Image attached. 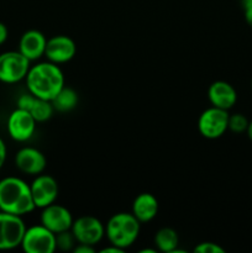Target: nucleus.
<instances>
[{"mask_svg": "<svg viewBox=\"0 0 252 253\" xmlns=\"http://www.w3.org/2000/svg\"><path fill=\"white\" fill-rule=\"evenodd\" d=\"M78 93L74 89L64 85L58 91V94L52 99V105H53L54 110L59 111V113H68L78 105Z\"/></svg>", "mask_w": 252, "mask_h": 253, "instance_id": "obj_18", "label": "nucleus"}, {"mask_svg": "<svg viewBox=\"0 0 252 253\" xmlns=\"http://www.w3.org/2000/svg\"><path fill=\"white\" fill-rule=\"evenodd\" d=\"M7 37H9V30L4 22H0V46L6 42Z\"/></svg>", "mask_w": 252, "mask_h": 253, "instance_id": "obj_25", "label": "nucleus"}, {"mask_svg": "<svg viewBox=\"0 0 252 253\" xmlns=\"http://www.w3.org/2000/svg\"><path fill=\"white\" fill-rule=\"evenodd\" d=\"M73 252L74 253H93L95 252V249H94V246H89V245L78 244L73 249Z\"/></svg>", "mask_w": 252, "mask_h": 253, "instance_id": "obj_23", "label": "nucleus"}, {"mask_svg": "<svg viewBox=\"0 0 252 253\" xmlns=\"http://www.w3.org/2000/svg\"><path fill=\"white\" fill-rule=\"evenodd\" d=\"M15 166L20 172L30 175H39L46 169V156L35 147H22L15 155Z\"/></svg>", "mask_w": 252, "mask_h": 253, "instance_id": "obj_13", "label": "nucleus"}, {"mask_svg": "<svg viewBox=\"0 0 252 253\" xmlns=\"http://www.w3.org/2000/svg\"><path fill=\"white\" fill-rule=\"evenodd\" d=\"M250 121L244 114H232L229 115V130L235 133H242L247 131Z\"/></svg>", "mask_w": 252, "mask_h": 253, "instance_id": "obj_20", "label": "nucleus"}, {"mask_svg": "<svg viewBox=\"0 0 252 253\" xmlns=\"http://www.w3.org/2000/svg\"><path fill=\"white\" fill-rule=\"evenodd\" d=\"M71 231L77 244L96 246L105 236V226L95 216L85 215L74 220Z\"/></svg>", "mask_w": 252, "mask_h": 253, "instance_id": "obj_8", "label": "nucleus"}, {"mask_svg": "<svg viewBox=\"0 0 252 253\" xmlns=\"http://www.w3.org/2000/svg\"><path fill=\"white\" fill-rule=\"evenodd\" d=\"M208 98L211 106L229 111L237 101V91L234 86L225 81H216L210 84Z\"/></svg>", "mask_w": 252, "mask_h": 253, "instance_id": "obj_14", "label": "nucleus"}, {"mask_svg": "<svg viewBox=\"0 0 252 253\" xmlns=\"http://www.w3.org/2000/svg\"><path fill=\"white\" fill-rule=\"evenodd\" d=\"M26 229L22 216L0 211V251L21 246Z\"/></svg>", "mask_w": 252, "mask_h": 253, "instance_id": "obj_5", "label": "nucleus"}, {"mask_svg": "<svg viewBox=\"0 0 252 253\" xmlns=\"http://www.w3.org/2000/svg\"><path fill=\"white\" fill-rule=\"evenodd\" d=\"M25 81L27 91L37 98L49 101L66 85L62 69L58 64L49 61L30 67Z\"/></svg>", "mask_w": 252, "mask_h": 253, "instance_id": "obj_1", "label": "nucleus"}, {"mask_svg": "<svg viewBox=\"0 0 252 253\" xmlns=\"http://www.w3.org/2000/svg\"><path fill=\"white\" fill-rule=\"evenodd\" d=\"M31 61L21 52L7 51L0 53V82L5 84H15L26 78Z\"/></svg>", "mask_w": 252, "mask_h": 253, "instance_id": "obj_4", "label": "nucleus"}, {"mask_svg": "<svg viewBox=\"0 0 252 253\" xmlns=\"http://www.w3.org/2000/svg\"><path fill=\"white\" fill-rule=\"evenodd\" d=\"M245 20L249 24V26L252 27V6L245 7Z\"/></svg>", "mask_w": 252, "mask_h": 253, "instance_id": "obj_26", "label": "nucleus"}, {"mask_svg": "<svg viewBox=\"0 0 252 253\" xmlns=\"http://www.w3.org/2000/svg\"><path fill=\"white\" fill-rule=\"evenodd\" d=\"M101 253H120V252H124V250L119 249V247L114 246V245H110L109 247H105V249H103L100 251Z\"/></svg>", "mask_w": 252, "mask_h": 253, "instance_id": "obj_27", "label": "nucleus"}, {"mask_svg": "<svg viewBox=\"0 0 252 253\" xmlns=\"http://www.w3.org/2000/svg\"><path fill=\"white\" fill-rule=\"evenodd\" d=\"M40 221L53 234H59V232L71 230L74 220L71 211L66 207L53 203L42 209Z\"/></svg>", "mask_w": 252, "mask_h": 253, "instance_id": "obj_12", "label": "nucleus"}, {"mask_svg": "<svg viewBox=\"0 0 252 253\" xmlns=\"http://www.w3.org/2000/svg\"><path fill=\"white\" fill-rule=\"evenodd\" d=\"M156 251H157V250H155V249H145V250H141V253H156Z\"/></svg>", "mask_w": 252, "mask_h": 253, "instance_id": "obj_30", "label": "nucleus"}, {"mask_svg": "<svg viewBox=\"0 0 252 253\" xmlns=\"http://www.w3.org/2000/svg\"><path fill=\"white\" fill-rule=\"evenodd\" d=\"M20 247L26 253H53L57 250L56 234L42 224L27 227Z\"/></svg>", "mask_w": 252, "mask_h": 253, "instance_id": "obj_6", "label": "nucleus"}, {"mask_svg": "<svg viewBox=\"0 0 252 253\" xmlns=\"http://www.w3.org/2000/svg\"><path fill=\"white\" fill-rule=\"evenodd\" d=\"M241 2H242V6H244V9L245 7L252 6V0H241Z\"/></svg>", "mask_w": 252, "mask_h": 253, "instance_id": "obj_29", "label": "nucleus"}, {"mask_svg": "<svg viewBox=\"0 0 252 253\" xmlns=\"http://www.w3.org/2000/svg\"><path fill=\"white\" fill-rule=\"evenodd\" d=\"M54 108L52 105V101L44 100V99L35 98L34 103L30 106L29 113L34 116L36 123H44V121L49 120L53 115Z\"/></svg>", "mask_w": 252, "mask_h": 253, "instance_id": "obj_19", "label": "nucleus"}, {"mask_svg": "<svg viewBox=\"0 0 252 253\" xmlns=\"http://www.w3.org/2000/svg\"><path fill=\"white\" fill-rule=\"evenodd\" d=\"M194 252L197 253H225V250L221 246L214 242H202L194 247Z\"/></svg>", "mask_w": 252, "mask_h": 253, "instance_id": "obj_22", "label": "nucleus"}, {"mask_svg": "<svg viewBox=\"0 0 252 253\" xmlns=\"http://www.w3.org/2000/svg\"><path fill=\"white\" fill-rule=\"evenodd\" d=\"M35 209L30 184L24 179L5 177L0 180V211L24 216Z\"/></svg>", "mask_w": 252, "mask_h": 253, "instance_id": "obj_2", "label": "nucleus"}, {"mask_svg": "<svg viewBox=\"0 0 252 253\" xmlns=\"http://www.w3.org/2000/svg\"><path fill=\"white\" fill-rule=\"evenodd\" d=\"M229 115L227 110L215 106L203 111L198 120V130L200 135L209 140L221 137L229 130Z\"/></svg>", "mask_w": 252, "mask_h": 253, "instance_id": "obj_7", "label": "nucleus"}, {"mask_svg": "<svg viewBox=\"0 0 252 253\" xmlns=\"http://www.w3.org/2000/svg\"><path fill=\"white\" fill-rule=\"evenodd\" d=\"M247 136H249V138L250 140L252 141V121H250V124H249V127H247Z\"/></svg>", "mask_w": 252, "mask_h": 253, "instance_id": "obj_28", "label": "nucleus"}, {"mask_svg": "<svg viewBox=\"0 0 252 253\" xmlns=\"http://www.w3.org/2000/svg\"><path fill=\"white\" fill-rule=\"evenodd\" d=\"M77 53V44L69 36L57 35L47 40L44 57L47 61L56 64L67 63L74 58Z\"/></svg>", "mask_w": 252, "mask_h": 253, "instance_id": "obj_11", "label": "nucleus"}, {"mask_svg": "<svg viewBox=\"0 0 252 253\" xmlns=\"http://www.w3.org/2000/svg\"><path fill=\"white\" fill-rule=\"evenodd\" d=\"M140 230L141 222L132 212H118L106 222L105 236L109 244L125 251L138 239Z\"/></svg>", "mask_w": 252, "mask_h": 253, "instance_id": "obj_3", "label": "nucleus"}, {"mask_svg": "<svg viewBox=\"0 0 252 253\" xmlns=\"http://www.w3.org/2000/svg\"><path fill=\"white\" fill-rule=\"evenodd\" d=\"M36 120L26 110L16 108L7 119V133L17 142H26L36 131Z\"/></svg>", "mask_w": 252, "mask_h": 253, "instance_id": "obj_9", "label": "nucleus"}, {"mask_svg": "<svg viewBox=\"0 0 252 253\" xmlns=\"http://www.w3.org/2000/svg\"><path fill=\"white\" fill-rule=\"evenodd\" d=\"M155 246L158 251L173 253L179 245V237L177 231L172 227H162L155 235Z\"/></svg>", "mask_w": 252, "mask_h": 253, "instance_id": "obj_17", "label": "nucleus"}, {"mask_svg": "<svg viewBox=\"0 0 252 253\" xmlns=\"http://www.w3.org/2000/svg\"><path fill=\"white\" fill-rule=\"evenodd\" d=\"M30 189H31L35 207L39 209H43L47 205L53 204L58 198V183L52 175L42 174V173L36 175V178L30 184Z\"/></svg>", "mask_w": 252, "mask_h": 253, "instance_id": "obj_10", "label": "nucleus"}, {"mask_svg": "<svg viewBox=\"0 0 252 253\" xmlns=\"http://www.w3.org/2000/svg\"><path fill=\"white\" fill-rule=\"evenodd\" d=\"M76 244L77 241L71 230L56 234L57 249L61 250V251H71V250H73L76 247Z\"/></svg>", "mask_w": 252, "mask_h": 253, "instance_id": "obj_21", "label": "nucleus"}, {"mask_svg": "<svg viewBox=\"0 0 252 253\" xmlns=\"http://www.w3.org/2000/svg\"><path fill=\"white\" fill-rule=\"evenodd\" d=\"M158 200L151 193H141L135 198L132 203V212L133 216L141 222H150L158 214Z\"/></svg>", "mask_w": 252, "mask_h": 253, "instance_id": "obj_16", "label": "nucleus"}, {"mask_svg": "<svg viewBox=\"0 0 252 253\" xmlns=\"http://www.w3.org/2000/svg\"><path fill=\"white\" fill-rule=\"evenodd\" d=\"M6 156H7V150H6V145L2 141V138L0 137V169L2 168V166L5 165V161H6Z\"/></svg>", "mask_w": 252, "mask_h": 253, "instance_id": "obj_24", "label": "nucleus"}, {"mask_svg": "<svg viewBox=\"0 0 252 253\" xmlns=\"http://www.w3.org/2000/svg\"><path fill=\"white\" fill-rule=\"evenodd\" d=\"M47 39L39 30H29L21 36L19 42V51L29 61H37L44 56Z\"/></svg>", "mask_w": 252, "mask_h": 253, "instance_id": "obj_15", "label": "nucleus"}]
</instances>
